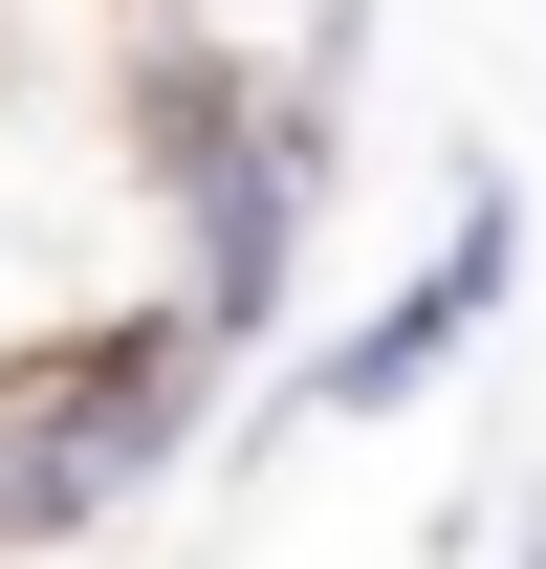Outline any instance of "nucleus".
I'll return each instance as SVG.
<instances>
[{"label":"nucleus","instance_id":"obj_1","mask_svg":"<svg viewBox=\"0 0 546 569\" xmlns=\"http://www.w3.org/2000/svg\"><path fill=\"white\" fill-rule=\"evenodd\" d=\"M350 22L372 0H306V22H132L110 44V110H132V176H153V241H175V307L263 372L284 307H306V241H328V176H350Z\"/></svg>","mask_w":546,"mask_h":569},{"label":"nucleus","instance_id":"obj_2","mask_svg":"<svg viewBox=\"0 0 546 569\" xmlns=\"http://www.w3.org/2000/svg\"><path fill=\"white\" fill-rule=\"evenodd\" d=\"M219 438H241V351H219L175 284H153V307H110V329L0 351V569L153 526V503L198 482Z\"/></svg>","mask_w":546,"mask_h":569},{"label":"nucleus","instance_id":"obj_3","mask_svg":"<svg viewBox=\"0 0 546 569\" xmlns=\"http://www.w3.org/2000/svg\"><path fill=\"white\" fill-rule=\"evenodd\" d=\"M503 307H525V176H503V153H459L437 241H415V263L372 284V307H350V329H328L306 372H263L219 460H263V438H306V417H415V395H437V372H459L481 329H503Z\"/></svg>","mask_w":546,"mask_h":569},{"label":"nucleus","instance_id":"obj_4","mask_svg":"<svg viewBox=\"0 0 546 569\" xmlns=\"http://www.w3.org/2000/svg\"><path fill=\"white\" fill-rule=\"evenodd\" d=\"M503 569H546V526H503Z\"/></svg>","mask_w":546,"mask_h":569}]
</instances>
